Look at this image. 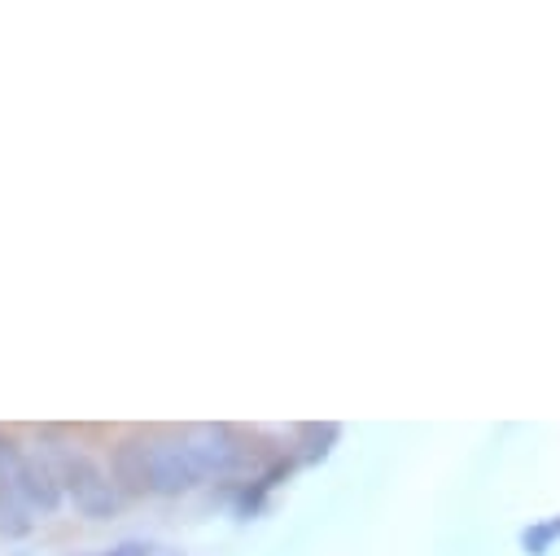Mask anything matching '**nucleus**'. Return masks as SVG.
Instances as JSON below:
<instances>
[{"label": "nucleus", "instance_id": "obj_2", "mask_svg": "<svg viewBox=\"0 0 560 556\" xmlns=\"http://www.w3.org/2000/svg\"><path fill=\"white\" fill-rule=\"evenodd\" d=\"M201 482V468L184 438H149V495L175 499Z\"/></svg>", "mask_w": 560, "mask_h": 556}, {"label": "nucleus", "instance_id": "obj_1", "mask_svg": "<svg viewBox=\"0 0 560 556\" xmlns=\"http://www.w3.org/2000/svg\"><path fill=\"white\" fill-rule=\"evenodd\" d=\"M35 451L52 464V473H57V482H61V495H66L88 521H109V517L118 512L122 495L114 490L105 464L92 460L79 442H61L57 429H44L39 442H35Z\"/></svg>", "mask_w": 560, "mask_h": 556}, {"label": "nucleus", "instance_id": "obj_5", "mask_svg": "<svg viewBox=\"0 0 560 556\" xmlns=\"http://www.w3.org/2000/svg\"><path fill=\"white\" fill-rule=\"evenodd\" d=\"M109 482L118 495H149V438H118L109 447Z\"/></svg>", "mask_w": 560, "mask_h": 556}, {"label": "nucleus", "instance_id": "obj_3", "mask_svg": "<svg viewBox=\"0 0 560 556\" xmlns=\"http://www.w3.org/2000/svg\"><path fill=\"white\" fill-rule=\"evenodd\" d=\"M201 477H232L249 464V447L232 425H201L192 438H184Z\"/></svg>", "mask_w": 560, "mask_h": 556}, {"label": "nucleus", "instance_id": "obj_7", "mask_svg": "<svg viewBox=\"0 0 560 556\" xmlns=\"http://www.w3.org/2000/svg\"><path fill=\"white\" fill-rule=\"evenodd\" d=\"M302 438H306V460H324L332 451V442L341 438V429L337 425H306Z\"/></svg>", "mask_w": 560, "mask_h": 556}, {"label": "nucleus", "instance_id": "obj_6", "mask_svg": "<svg viewBox=\"0 0 560 556\" xmlns=\"http://www.w3.org/2000/svg\"><path fill=\"white\" fill-rule=\"evenodd\" d=\"M521 552L525 556H547L556 543H560V512L556 517H542V521H529L521 534H516Z\"/></svg>", "mask_w": 560, "mask_h": 556}, {"label": "nucleus", "instance_id": "obj_9", "mask_svg": "<svg viewBox=\"0 0 560 556\" xmlns=\"http://www.w3.org/2000/svg\"><path fill=\"white\" fill-rule=\"evenodd\" d=\"M149 556H184V552H171V547H153Z\"/></svg>", "mask_w": 560, "mask_h": 556}, {"label": "nucleus", "instance_id": "obj_8", "mask_svg": "<svg viewBox=\"0 0 560 556\" xmlns=\"http://www.w3.org/2000/svg\"><path fill=\"white\" fill-rule=\"evenodd\" d=\"M153 547L144 543V538H122V543H114V547H101V552H92V556H149Z\"/></svg>", "mask_w": 560, "mask_h": 556}, {"label": "nucleus", "instance_id": "obj_10", "mask_svg": "<svg viewBox=\"0 0 560 556\" xmlns=\"http://www.w3.org/2000/svg\"><path fill=\"white\" fill-rule=\"evenodd\" d=\"M9 556H31V552H9Z\"/></svg>", "mask_w": 560, "mask_h": 556}, {"label": "nucleus", "instance_id": "obj_4", "mask_svg": "<svg viewBox=\"0 0 560 556\" xmlns=\"http://www.w3.org/2000/svg\"><path fill=\"white\" fill-rule=\"evenodd\" d=\"M9 490H13V499H18L26 512H39V517H52V512L66 503L52 464H48L35 447H26V455H22L18 468L9 473Z\"/></svg>", "mask_w": 560, "mask_h": 556}]
</instances>
